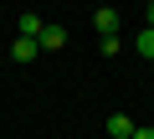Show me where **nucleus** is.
<instances>
[{
  "instance_id": "1",
  "label": "nucleus",
  "mask_w": 154,
  "mask_h": 139,
  "mask_svg": "<svg viewBox=\"0 0 154 139\" xmlns=\"http://www.w3.org/2000/svg\"><path fill=\"white\" fill-rule=\"evenodd\" d=\"M36 46H46V52H62V46H67V26L46 21V26H41V36H36Z\"/></svg>"
},
{
  "instance_id": "2",
  "label": "nucleus",
  "mask_w": 154,
  "mask_h": 139,
  "mask_svg": "<svg viewBox=\"0 0 154 139\" xmlns=\"http://www.w3.org/2000/svg\"><path fill=\"white\" fill-rule=\"evenodd\" d=\"M93 26H98L103 36H118V11H113V5H98V11H93Z\"/></svg>"
},
{
  "instance_id": "3",
  "label": "nucleus",
  "mask_w": 154,
  "mask_h": 139,
  "mask_svg": "<svg viewBox=\"0 0 154 139\" xmlns=\"http://www.w3.org/2000/svg\"><path fill=\"white\" fill-rule=\"evenodd\" d=\"M41 26H46V21H41V16H31V11H26V16H21V21H16V36H21V41H36V36H41Z\"/></svg>"
},
{
  "instance_id": "4",
  "label": "nucleus",
  "mask_w": 154,
  "mask_h": 139,
  "mask_svg": "<svg viewBox=\"0 0 154 139\" xmlns=\"http://www.w3.org/2000/svg\"><path fill=\"white\" fill-rule=\"evenodd\" d=\"M134 129H139V124H134L128 113H113V118H108V134H113V139H134Z\"/></svg>"
},
{
  "instance_id": "5",
  "label": "nucleus",
  "mask_w": 154,
  "mask_h": 139,
  "mask_svg": "<svg viewBox=\"0 0 154 139\" xmlns=\"http://www.w3.org/2000/svg\"><path fill=\"white\" fill-rule=\"evenodd\" d=\"M36 57H41V46H36V41H21V36H16V46H11V62H36Z\"/></svg>"
},
{
  "instance_id": "6",
  "label": "nucleus",
  "mask_w": 154,
  "mask_h": 139,
  "mask_svg": "<svg viewBox=\"0 0 154 139\" xmlns=\"http://www.w3.org/2000/svg\"><path fill=\"white\" fill-rule=\"evenodd\" d=\"M134 46H139V57H154V31H149V26H144V31H139V36H134Z\"/></svg>"
},
{
  "instance_id": "7",
  "label": "nucleus",
  "mask_w": 154,
  "mask_h": 139,
  "mask_svg": "<svg viewBox=\"0 0 154 139\" xmlns=\"http://www.w3.org/2000/svg\"><path fill=\"white\" fill-rule=\"evenodd\" d=\"M144 26L154 31V0H149V5H144Z\"/></svg>"
},
{
  "instance_id": "8",
  "label": "nucleus",
  "mask_w": 154,
  "mask_h": 139,
  "mask_svg": "<svg viewBox=\"0 0 154 139\" xmlns=\"http://www.w3.org/2000/svg\"><path fill=\"white\" fill-rule=\"evenodd\" d=\"M134 139H154V129H134Z\"/></svg>"
}]
</instances>
